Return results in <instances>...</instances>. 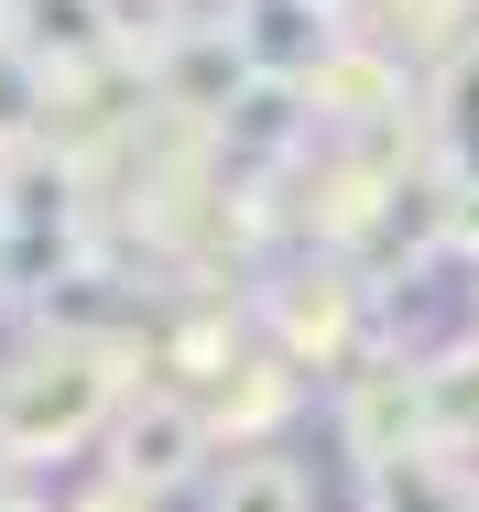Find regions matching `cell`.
<instances>
[{
    "label": "cell",
    "mask_w": 479,
    "mask_h": 512,
    "mask_svg": "<svg viewBox=\"0 0 479 512\" xmlns=\"http://www.w3.org/2000/svg\"><path fill=\"white\" fill-rule=\"evenodd\" d=\"M153 382V338H33L0 349V480H33L77 447H109L120 404Z\"/></svg>",
    "instance_id": "cell-1"
},
{
    "label": "cell",
    "mask_w": 479,
    "mask_h": 512,
    "mask_svg": "<svg viewBox=\"0 0 479 512\" xmlns=\"http://www.w3.org/2000/svg\"><path fill=\"white\" fill-rule=\"evenodd\" d=\"M251 327H262V349H284L305 382L316 371L338 382V371H360L382 349V284L360 262H338V251H284L251 284Z\"/></svg>",
    "instance_id": "cell-2"
},
{
    "label": "cell",
    "mask_w": 479,
    "mask_h": 512,
    "mask_svg": "<svg viewBox=\"0 0 479 512\" xmlns=\"http://www.w3.org/2000/svg\"><path fill=\"white\" fill-rule=\"evenodd\" d=\"M327 436H338V458H349L360 480L392 469V458L447 447V436H436V393H425V349L382 338L360 371H338V382H327Z\"/></svg>",
    "instance_id": "cell-3"
},
{
    "label": "cell",
    "mask_w": 479,
    "mask_h": 512,
    "mask_svg": "<svg viewBox=\"0 0 479 512\" xmlns=\"http://www.w3.org/2000/svg\"><path fill=\"white\" fill-rule=\"evenodd\" d=\"M109 480H131V491H153V502H175V491H207L218 480V436H207V404L175 393V382H142L120 425H109Z\"/></svg>",
    "instance_id": "cell-4"
},
{
    "label": "cell",
    "mask_w": 479,
    "mask_h": 512,
    "mask_svg": "<svg viewBox=\"0 0 479 512\" xmlns=\"http://www.w3.org/2000/svg\"><path fill=\"white\" fill-rule=\"evenodd\" d=\"M305 109H316V131H327V142H371V131H403V120H425V77H414L392 44H371V33L349 22V44L316 66Z\"/></svg>",
    "instance_id": "cell-5"
},
{
    "label": "cell",
    "mask_w": 479,
    "mask_h": 512,
    "mask_svg": "<svg viewBox=\"0 0 479 512\" xmlns=\"http://www.w3.org/2000/svg\"><path fill=\"white\" fill-rule=\"evenodd\" d=\"M229 44H240V66L262 88H316V66L349 44V11H327V0H240Z\"/></svg>",
    "instance_id": "cell-6"
},
{
    "label": "cell",
    "mask_w": 479,
    "mask_h": 512,
    "mask_svg": "<svg viewBox=\"0 0 479 512\" xmlns=\"http://www.w3.org/2000/svg\"><path fill=\"white\" fill-rule=\"evenodd\" d=\"M305 371H294L284 349H251L229 382H207L196 404H207V436H218V458H240V447H284V425L305 414Z\"/></svg>",
    "instance_id": "cell-7"
},
{
    "label": "cell",
    "mask_w": 479,
    "mask_h": 512,
    "mask_svg": "<svg viewBox=\"0 0 479 512\" xmlns=\"http://www.w3.org/2000/svg\"><path fill=\"white\" fill-rule=\"evenodd\" d=\"M11 33L33 44L44 77H77L120 55V0H11Z\"/></svg>",
    "instance_id": "cell-8"
},
{
    "label": "cell",
    "mask_w": 479,
    "mask_h": 512,
    "mask_svg": "<svg viewBox=\"0 0 479 512\" xmlns=\"http://www.w3.org/2000/svg\"><path fill=\"white\" fill-rule=\"evenodd\" d=\"M196 512H316V469L294 447H240V458H218Z\"/></svg>",
    "instance_id": "cell-9"
},
{
    "label": "cell",
    "mask_w": 479,
    "mask_h": 512,
    "mask_svg": "<svg viewBox=\"0 0 479 512\" xmlns=\"http://www.w3.org/2000/svg\"><path fill=\"white\" fill-rule=\"evenodd\" d=\"M44 109H55V77H44V66H33V44L0 22V164L44 142Z\"/></svg>",
    "instance_id": "cell-10"
},
{
    "label": "cell",
    "mask_w": 479,
    "mask_h": 512,
    "mask_svg": "<svg viewBox=\"0 0 479 512\" xmlns=\"http://www.w3.org/2000/svg\"><path fill=\"white\" fill-rule=\"evenodd\" d=\"M55 512H164V502H153V491H131V480H109V469H98L88 491H66V502H55Z\"/></svg>",
    "instance_id": "cell-11"
},
{
    "label": "cell",
    "mask_w": 479,
    "mask_h": 512,
    "mask_svg": "<svg viewBox=\"0 0 479 512\" xmlns=\"http://www.w3.org/2000/svg\"><path fill=\"white\" fill-rule=\"evenodd\" d=\"M0 512H55V502H44L33 480H0Z\"/></svg>",
    "instance_id": "cell-12"
},
{
    "label": "cell",
    "mask_w": 479,
    "mask_h": 512,
    "mask_svg": "<svg viewBox=\"0 0 479 512\" xmlns=\"http://www.w3.org/2000/svg\"><path fill=\"white\" fill-rule=\"evenodd\" d=\"M327 11H349V22H360V0H327Z\"/></svg>",
    "instance_id": "cell-13"
}]
</instances>
